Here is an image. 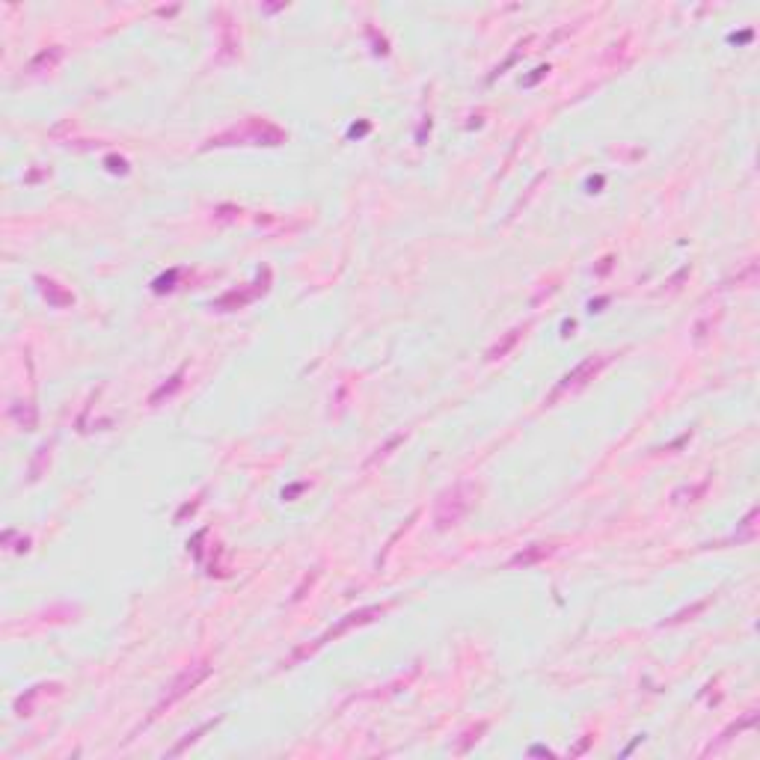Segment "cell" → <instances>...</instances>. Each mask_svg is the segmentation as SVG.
<instances>
[{"label":"cell","instance_id":"13","mask_svg":"<svg viewBox=\"0 0 760 760\" xmlns=\"http://www.w3.org/2000/svg\"><path fill=\"white\" fill-rule=\"evenodd\" d=\"M60 57H63V48H51V54H48V51H42L39 57L30 63V72H39V69H45V65H48V69H51V65L57 63Z\"/></svg>","mask_w":760,"mask_h":760},{"label":"cell","instance_id":"11","mask_svg":"<svg viewBox=\"0 0 760 760\" xmlns=\"http://www.w3.org/2000/svg\"><path fill=\"white\" fill-rule=\"evenodd\" d=\"M523 330H526V327H514V330L508 333V336H505V339H502V342H496V345H493V348H490V351H487V360H502V356H505V354H508V351L514 348V345H517V342H520V336H523Z\"/></svg>","mask_w":760,"mask_h":760},{"label":"cell","instance_id":"14","mask_svg":"<svg viewBox=\"0 0 760 760\" xmlns=\"http://www.w3.org/2000/svg\"><path fill=\"white\" fill-rule=\"evenodd\" d=\"M748 725H754V713H748V716H745L743 722H734V725H731V728H728V731H725V734L719 736V743H728V740H731V736H734V734H740L743 728H748Z\"/></svg>","mask_w":760,"mask_h":760},{"label":"cell","instance_id":"1","mask_svg":"<svg viewBox=\"0 0 760 760\" xmlns=\"http://www.w3.org/2000/svg\"><path fill=\"white\" fill-rule=\"evenodd\" d=\"M238 143L244 146H279V143H285V134L267 119H247L241 128H229L211 137L205 146H238Z\"/></svg>","mask_w":760,"mask_h":760},{"label":"cell","instance_id":"17","mask_svg":"<svg viewBox=\"0 0 760 760\" xmlns=\"http://www.w3.org/2000/svg\"><path fill=\"white\" fill-rule=\"evenodd\" d=\"M707 603H710V600H701V603H695V606H692V609H686V612H677V615H674V618H668V624H677V621H686V618H689V615H695V612H701L704 606H707Z\"/></svg>","mask_w":760,"mask_h":760},{"label":"cell","instance_id":"7","mask_svg":"<svg viewBox=\"0 0 760 760\" xmlns=\"http://www.w3.org/2000/svg\"><path fill=\"white\" fill-rule=\"evenodd\" d=\"M36 283L42 285V294H45V300H48L51 306L65 309V306L74 303V294L65 292V288H63L60 283H54V279H48V276H36Z\"/></svg>","mask_w":760,"mask_h":760},{"label":"cell","instance_id":"6","mask_svg":"<svg viewBox=\"0 0 760 760\" xmlns=\"http://www.w3.org/2000/svg\"><path fill=\"white\" fill-rule=\"evenodd\" d=\"M267 283H271V271H267V267H264V271H262L259 276H255L253 288H241V292H238V288H235V292H226L223 297H217L214 303H211V309H220V312L244 309V306L250 303V300H255L259 294H264V292H267Z\"/></svg>","mask_w":760,"mask_h":760},{"label":"cell","instance_id":"8","mask_svg":"<svg viewBox=\"0 0 760 760\" xmlns=\"http://www.w3.org/2000/svg\"><path fill=\"white\" fill-rule=\"evenodd\" d=\"M555 553V546H550V544H535V546H529V550H523V553H517L511 558V564L514 567H529V564H535V562H541V558H546V555H553Z\"/></svg>","mask_w":760,"mask_h":760},{"label":"cell","instance_id":"16","mask_svg":"<svg viewBox=\"0 0 760 760\" xmlns=\"http://www.w3.org/2000/svg\"><path fill=\"white\" fill-rule=\"evenodd\" d=\"M484 728H487L484 722H482V725H475V728L466 734V740H464L461 745H457V752H461V754H466V752H469V745H473V743H478V734H484Z\"/></svg>","mask_w":760,"mask_h":760},{"label":"cell","instance_id":"3","mask_svg":"<svg viewBox=\"0 0 760 760\" xmlns=\"http://www.w3.org/2000/svg\"><path fill=\"white\" fill-rule=\"evenodd\" d=\"M473 499H475V484L473 482H457L452 490H445L437 502V511H434V523L437 529H452L457 526L466 511L473 508Z\"/></svg>","mask_w":760,"mask_h":760},{"label":"cell","instance_id":"10","mask_svg":"<svg viewBox=\"0 0 760 760\" xmlns=\"http://www.w3.org/2000/svg\"><path fill=\"white\" fill-rule=\"evenodd\" d=\"M48 689H60V683H48V686L42 683V686H33L27 695H21V698L15 701V713H18V716H30V713H33V701H36L42 692H48Z\"/></svg>","mask_w":760,"mask_h":760},{"label":"cell","instance_id":"12","mask_svg":"<svg viewBox=\"0 0 760 760\" xmlns=\"http://www.w3.org/2000/svg\"><path fill=\"white\" fill-rule=\"evenodd\" d=\"M217 722H220V719H214V722H205V725H199V728H196L193 734H187L184 740L178 743V745H173V748H170V752H166V754H170V757H178V754H184V752H187V745H193V743L199 740V736H203V734H208V731L214 728Z\"/></svg>","mask_w":760,"mask_h":760},{"label":"cell","instance_id":"4","mask_svg":"<svg viewBox=\"0 0 760 760\" xmlns=\"http://www.w3.org/2000/svg\"><path fill=\"white\" fill-rule=\"evenodd\" d=\"M208 674H211V665H208V663H193V665H187L184 672L178 674V677L173 680V683H170V689L164 692V698H161V701L152 707V716L146 719V725H152L155 719L161 716L164 710H170L173 704H178V701H182L184 695H190V692H193L199 683H203V680H205Z\"/></svg>","mask_w":760,"mask_h":760},{"label":"cell","instance_id":"9","mask_svg":"<svg viewBox=\"0 0 760 760\" xmlns=\"http://www.w3.org/2000/svg\"><path fill=\"white\" fill-rule=\"evenodd\" d=\"M182 383H184V368H178V372H175L170 380H166V383H161V386H158V389H155V393L149 395V404L155 407V404H161L164 398H173V395L178 393V389H182Z\"/></svg>","mask_w":760,"mask_h":760},{"label":"cell","instance_id":"5","mask_svg":"<svg viewBox=\"0 0 760 760\" xmlns=\"http://www.w3.org/2000/svg\"><path fill=\"white\" fill-rule=\"evenodd\" d=\"M609 360H612L609 354H597V356H588V360H583V363L573 368V372H567L562 380H558V386L550 393L546 404H555L558 398H564V395H570V393H576V389L588 386V380H594V377L603 372V368H606Z\"/></svg>","mask_w":760,"mask_h":760},{"label":"cell","instance_id":"15","mask_svg":"<svg viewBox=\"0 0 760 760\" xmlns=\"http://www.w3.org/2000/svg\"><path fill=\"white\" fill-rule=\"evenodd\" d=\"M175 279H178V271H170L166 276H158V279H155L152 288H155V292H158V294H164V292H170V288H173Z\"/></svg>","mask_w":760,"mask_h":760},{"label":"cell","instance_id":"2","mask_svg":"<svg viewBox=\"0 0 760 760\" xmlns=\"http://www.w3.org/2000/svg\"><path fill=\"white\" fill-rule=\"evenodd\" d=\"M389 606H365V609H360V612H351V615H345V618L336 624V627H330L327 633H321L315 642L312 644H303V647H297V651L292 654V659H288V665L292 663H297V659H306V656H312V654H318L324 644H330L333 639H339V635H345V633H351L354 627H363V624H372L374 618H380V615H383Z\"/></svg>","mask_w":760,"mask_h":760}]
</instances>
